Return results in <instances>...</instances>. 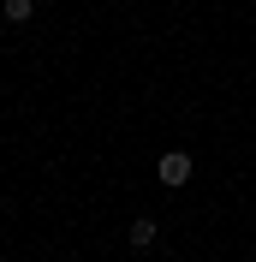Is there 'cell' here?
I'll list each match as a JSON object with an SVG mask.
<instances>
[{
  "label": "cell",
  "mask_w": 256,
  "mask_h": 262,
  "mask_svg": "<svg viewBox=\"0 0 256 262\" xmlns=\"http://www.w3.org/2000/svg\"><path fill=\"white\" fill-rule=\"evenodd\" d=\"M155 173H161V185H167V191H179V185H191L197 161H191V155H185V149H167V155H161V161H155Z\"/></svg>",
  "instance_id": "cell-1"
},
{
  "label": "cell",
  "mask_w": 256,
  "mask_h": 262,
  "mask_svg": "<svg viewBox=\"0 0 256 262\" xmlns=\"http://www.w3.org/2000/svg\"><path fill=\"white\" fill-rule=\"evenodd\" d=\"M125 238H131V245H137V250H149V245H155V238H161V221H155V214H137V221H131V227H125Z\"/></svg>",
  "instance_id": "cell-2"
},
{
  "label": "cell",
  "mask_w": 256,
  "mask_h": 262,
  "mask_svg": "<svg viewBox=\"0 0 256 262\" xmlns=\"http://www.w3.org/2000/svg\"><path fill=\"white\" fill-rule=\"evenodd\" d=\"M0 12H6V24H30V18H36V0H0Z\"/></svg>",
  "instance_id": "cell-3"
}]
</instances>
